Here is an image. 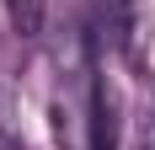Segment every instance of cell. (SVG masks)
Segmentation results:
<instances>
[{"mask_svg": "<svg viewBox=\"0 0 155 150\" xmlns=\"http://www.w3.org/2000/svg\"><path fill=\"white\" fill-rule=\"evenodd\" d=\"M128 150H155V80L150 91H144V102H139V118H134V145Z\"/></svg>", "mask_w": 155, "mask_h": 150, "instance_id": "7a4b0ae2", "label": "cell"}, {"mask_svg": "<svg viewBox=\"0 0 155 150\" xmlns=\"http://www.w3.org/2000/svg\"><path fill=\"white\" fill-rule=\"evenodd\" d=\"M80 38L102 54V48H123L134 27V0H80Z\"/></svg>", "mask_w": 155, "mask_h": 150, "instance_id": "6da1fadb", "label": "cell"}, {"mask_svg": "<svg viewBox=\"0 0 155 150\" xmlns=\"http://www.w3.org/2000/svg\"><path fill=\"white\" fill-rule=\"evenodd\" d=\"M0 150H27V145H21V139H16L11 129H5V123H0Z\"/></svg>", "mask_w": 155, "mask_h": 150, "instance_id": "3957f363", "label": "cell"}]
</instances>
